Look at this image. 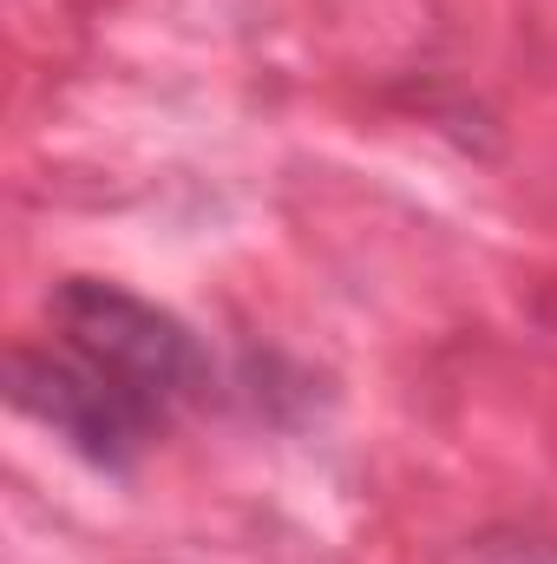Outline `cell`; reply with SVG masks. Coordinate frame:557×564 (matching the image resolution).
Returning a JSON list of instances; mask_svg holds the SVG:
<instances>
[{
	"instance_id": "1",
	"label": "cell",
	"mask_w": 557,
	"mask_h": 564,
	"mask_svg": "<svg viewBox=\"0 0 557 564\" xmlns=\"http://www.w3.org/2000/svg\"><path fill=\"white\" fill-rule=\"evenodd\" d=\"M204 375L210 361L171 308L132 295L125 282L66 276L46 295L40 335L13 348L7 388L26 421H40L86 466L132 473Z\"/></svg>"
},
{
	"instance_id": "2",
	"label": "cell",
	"mask_w": 557,
	"mask_h": 564,
	"mask_svg": "<svg viewBox=\"0 0 557 564\" xmlns=\"http://www.w3.org/2000/svg\"><path fill=\"white\" fill-rule=\"evenodd\" d=\"M472 564H557V539H485Z\"/></svg>"
}]
</instances>
